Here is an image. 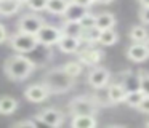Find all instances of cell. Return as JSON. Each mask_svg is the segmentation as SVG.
<instances>
[{
  "instance_id": "cell-1",
  "label": "cell",
  "mask_w": 149,
  "mask_h": 128,
  "mask_svg": "<svg viewBox=\"0 0 149 128\" xmlns=\"http://www.w3.org/2000/svg\"><path fill=\"white\" fill-rule=\"evenodd\" d=\"M34 69H36L34 61H31L24 54H18V53L10 56L5 63V74H7L8 79L15 80V82L26 80L34 72Z\"/></svg>"
},
{
  "instance_id": "cell-2",
  "label": "cell",
  "mask_w": 149,
  "mask_h": 128,
  "mask_svg": "<svg viewBox=\"0 0 149 128\" xmlns=\"http://www.w3.org/2000/svg\"><path fill=\"white\" fill-rule=\"evenodd\" d=\"M43 83L47 85V88L50 90V93H66L75 85V79H72L71 75L64 72L61 67H55L50 69L45 75Z\"/></svg>"
},
{
  "instance_id": "cell-3",
  "label": "cell",
  "mask_w": 149,
  "mask_h": 128,
  "mask_svg": "<svg viewBox=\"0 0 149 128\" xmlns=\"http://www.w3.org/2000/svg\"><path fill=\"white\" fill-rule=\"evenodd\" d=\"M98 106L100 102L91 96H75L69 101V114L74 115H96L98 114Z\"/></svg>"
},
{
  "instance_id": "cell-4",
  "label": "cell",
  "mask_w": 149,
  "mask_h": 128,
  "mask_svg": "<svg viewBox=\"0 0 149 128\" xmlns=\"http://www.w3.org/2000/svg\"><path fill=\"white\" fill-rule=\"evenodd\" d=\"M10 45L15 51H18V54H24L34 51L39 47L36 35H29V34H23V32H15L10 37Z\"/></svg>"
},
{
  "instance_id": "cell-5",
  "label": "cell",
  "mask_w": 149,
  "mask_h": 128,
  "mask_svg": "<svg viewBox=\"0 0 149 128\" xmlns=\"http://www.w3.org/2000/svg\"><path fill=\"white\" fill-rule=\"evenodd\" d=\"M43 24H45V21H43L42 16L36 15V13H27V15L21 16L19 21H18V32L36 35Z\"/></svg>"
},
{
  "instance_id": "cell-6",
  "label": "cell",
  "mask_w": 149,
  "mask_h": 128,
  "mask_svg": "<svg viewBox=\"0 0 149 128\" xmlns=\"http://www.w3.org/2000/svg\"><path fill=\"white\" fill-rule=\"evenodd\" d=\"M63 37V32L59 27L53 24H43L40 27V31L36 34V38L39 42V45H45V47H52V45H56L59 42V38Z\"/></svg>"
},
{
  "instance_id": "cell-7",
  "label": "cell",
  "mask_w": 149,
  "mask_h": 128,
  "mask_svg": "<svg viewBox=\"0 0 149 128\" xmlns=\"http://www.w3.org/2000/svg\"><path fill=\"white\" fill-rule=\"evenodd\" d=\"M111 80V72L103 66H93L88 72V83L90 86L96 90H101L109 83Z\"/></svg>"
},
{
  "instance_id": "cell-8",
  "label": "cell",
  "mask_w": 149,
  "mask_h": 128,
  "mask_svg": "<svg viewBox=\"0 0 149 128\" xmlns=\"http://www.w3.org/2000/svg\"><path fill=\"white\" fill-rule=\"evenodd\" d=\"M52 95L50 93V90L47 88L45 83H32V85H29L26 88V91H24V96H26V99H29L31 102H43L48 96Z\"/></svg>"
},
{
  "instance_id": "cell-9",
  "label": "cell",
  "mask_w": 149,
  "mask_h": 128,
  "mask_svg": "<svg viewBox=\"0 0 149 128\" xmlns=\"http://www.w3.org/2000/svg\"><path fill=\"white\" fill-rule=\"evenodd\" d=\"M36 117L40 118V120H43V122H47V123H50V125H53V127H58V128L61 127L63 122H64V114H63L61 111H58V109H55V107L42 109Z\"/></svg>"
},
{
  "instance_id": "cell-10",
  "label": "cell",
  "mask_w": 149,
  "mask_h": 128,
  "mask_svg": "<svg viewBox=\"0 0 149 128\" xmlns=\"http://www.w3.org/2000/svg\"><path fill=\"white\" fill-rule=\"evenodd\" d=\"M103 59V51L98 48H84L79 51V63L80 64H87V66H98L100 61Z\"/></svg>"
},
{
  "instance_id": "cell-11",
  "label": "cell",
  "mask_w": 149,
  "mask_h": 128,
  "mask_svg": "<svg viewBox=\"0 0 149 128\" xmlns=\"http://www.w3.org/2000/svg\"><path fill=\"white\" fill-rule=\"evenodd\" d=\"M87 13H88L87 8H84V6H80V5H75V3H72V2H69L66 11L63 13V18H64L66 22H79L85 15H87Z\"/></svg>"
},
{
  "instance_id": "cell-12",
  "label": "cell",
  "mask_w": 149,
  "mask_h": 128,
  "mask_svg": "<svg viewBox=\"0 0 149 128\" xmlns=\"http://www.w3.org/2000/svg\"><path fill=\"white\" fill-rule=\"evenodd\" d=\"M127 56H128V59L133 61V63H143V61H146L149 58V53H148V50L144 48L143 43H133V45H130L128 50H127Z\"/></svg>"
},
{
  "instance_id": "cell-13",
  "label": "cell",
  "mask_w": 149,
  "mask_h": 128,
  "mask_svg": "<svg viewBox=\"0 0 149 128\" xmlns=\"http://www.w3.org/2000/svg\"><path fill=\"white\" fill-rule=\"evenodd\" d=\"M114 26H116V16L112 13H100L95 16V29L98 32L114 29Z\"/></svg>"
},
{
  "instance_id": "cell-14",
  "label": "cell",
  "mask_w": 149,
  "mask_h": 128,
  "mask_svg": "<svg viewBox=\"0 0 149 128\" xmlns=\"http://www.w3.org/2000/svg\"><path fill=\"white\" fill-rule=\"evenodd\" d=\"M56 45H58V48L63 51V53L71 54V53H75V51H79V48H80V40H79L77 37L63 35Z\"/></svg>"
},
{
  "instance_id": "cell-15",
  "label": "cell",
  "mask_w": 149,
  "mask_h": 128,
  "mask_svg": "<svg viewBox=\"0 0 149 128\" xmlns=\"http://www.w3.org/2000/svg\"><path fill=\"white\" fill-rule=\"evenodd\" d=\"M125 95H127V91L123 90L122 83H112V85H109V88H107V101H109L111 104L123 102Z\"/></svg>"
},
{
  "instance_id": "cell-16",
  "label": "cell",
  "mask_w": 149,
  "mask_h": 128,
  "mask_svg": "<svg viewBox=\"0 0 149 128\" xmlns=\"http://www.w3.org/2000/svg\"><path fill=\"white\" fill-rule=\"evenodd\" d=\"M98 122L93 115H74L71 120V128H96Z\"/></svg>"
},
{
  "instance_id": "cell-17",
  "label": "cell",
  "mask_w": 149,
  "mask_h": 128,
  "mask_svg": "<svg viewBox=\"0 0 149 128\" xmlns=\"http://www.w3.org/2000/svg\"><path fill=\"white\" fill-rule=\"evenodd\" d=\"M23 3L19 0H0V15L2 16H13L19 11Z\"/></svg>"
},
{
  "instance_id": "cell-18",
  "label": "cell",
  "mask_w": 149,
  "mask_h": 128,
  "mask_svg": "<svg viewBox=\"0 0 149 128\" xmlns=\"http://www.w3.org/2000/svg\"><path fill=\"white\" fill-rule=\"evenodd\" d=\"M18 109V99L13 96H0V114L2 115H10Z\"/></svg>"
},
{
  "instance_id": "cell-19",
  "label": "cell",
  "mask_w": 149,
  "mask_h": 128,
  "mask_svg": "<svg viewBox=\"0 0 149 128\" xmlns=\"http://www.w3.org/2000/svg\"><path fill=\"white\" fill-rule=\"evenodd\" d=\"M68 5H69V0H47L45 10L55 16H63Z\"/></svg>"
},
{
  "instance_id": "cell-20",
  "label": "cell",
  "mask_w": 149,
  "mask_h": 128,
  "mask_svg": "<svg viewBox=\"0 0 149 128\" xmlns=\"http://www.w3.org/2000/svg\"><path fill=\"white\" fill-rule=\"evenodd\" d=\"M117 40H119V34H117L114 29H107V31L98 32L96 42L101 45H104V47H111V45L117 43Z\"/></svg>"
},
{
  "instance_id": "cell-21",
  "label": "cell",
  "mask_w": 149,
  "mask_h": 128,
  "mask_svg": "<svg viewBox=\"0 0 149 128\" xmlns=\"http://www.w3.org/2000/svg\"><path fill=\"white\" fill-rule=\"evenodd\" d=\"M122 86L127 93H133V91H139V75L138 74H128L123 79Z\"/></svg>"
},
{
  "instance_id": "cell-22",
  "label": "cell",
  "mask_w": 149,
  "mask_h": 128,
  "mask_svg": "<svg viewBox=\"0 0 149 128\" xmlns=\"http://www.w3.org/2000/svg\"><path fill=\"white\" fill-rule=\"evenodd\" d=\"M148 37V31L143 26H133L132 31H130V38L133 40V43H143Z\"/></svg>"
},
{
  "instance_id": "cell-23",
  "label": "cell",
  "mask_w": 149,
  "mask_h": 128,
  "mask_svg": "<svg viewBox=\"0 0 149 128\" xmlns=\"http://www.w3.org/2000/svg\"><path fill=\"white\" fill-rule=\"evenodd\" d=\"M143 99H144V95H143L141 91H133V93H127V95H125V99H123V102H125L128 107L138 109V106L141 104Z\"/></svg>"
},
{
  "instance_id": "cell-24",
  "label": "cell",
  "mask_w": 149,
  "mask_h": 128,
  "mask_svg": "<svg viewBox=\"0 0 149 128\" xmlns=\"http://www.w3.org/2000/svg\"><path fill=\"white\" fill-rule=\"evenodd\" d=\"M61 69L64 70L68 75H71L72 79H77V77L82 74V64L77 63V61H69V63H66Z\"/></svg>"
},
{
  "instance_id": "cell-25",
  "label": "cell",
  "mask_w": 149,
  "mask_h": 128,
  "mask_svg": "<svg viewBox=\"0 0 149 128\" xmlns=\"http://www.w3.org/2000/svg\"><path fill=\"white\" fill-rule=\"evenodd\" d=\"M63 35H71V37H80L82 27L79 26V22H64V27L61 29Z\"/></svg>"
},
{
  "instance_id": "cell-26",
  "label": "cell",
  "mask_w": 149,
  "mask_h": 128,
  "mask_svg": "<svg viewBox=\"0 0 149 128\" xmlns=\"http://www.w3.org/2000/svg\"><path fill=\"white\" fill-rule=\"evenodd\" d=\"M139 91L144 96H149V72H139Z\"/></svg>"
},
{
  "instance_id": "cell-27",
  "label": "cell",
  "mask_w": 149,
  "mask_h": 128,
  "mask_svg": "<svg viewBox=\"0 0 149 128\" xmlns=\"http://www.w3.org/2000/svg\"><path fill=\"white\" fill-rule=\"evenodd\" d=\"M95 16H96V15H91V13L88 11L87 15H85L84 18L79 21V26L82 27V31H85V29H93L95 27Z\"/></svg>"
},
{
  "instance_id": "cell-28",
  "label": "cell",
  "mask_w": 149,
  "mask_h": 128,
  "mask_svg": "<svg viewBox=\"0 0 149 128\" xmlns=\"http://www.w3.org/2000/svg\"><path fill=\"white\" fill-rule=\"evenodd\" d=\"M26 5L29 6L32 11H43L45 6H47V0H29Z\"/></svg>"
},
{
  "instance_id": "cell-29",
  "label": "cell",
  "mask_w": 149,
  "mask_h": 128,
  "mask_svg": "<svg viewBox=\"0 0 149 128\" xmlns=\"http://www.w3.org/2000/svg\"><path fill=\"white\" fill-rule=\"evenodd\" d=\"M139 19L144 24H149V6H141V10H139Z\"/></svg>"
},
{
  "instance_id": "cell-30",
  "label": "cell",
  "mask_w": 149,
  "mask_h": 128,
  "mask_svg": "<svg viewBox=\"0 0 149 128\" xmlns=\"http://www.w3.org/2000/svg\"><path fill=\"white\" fill-rule=\"evenodd\" d=\"M32 123H34V128H58V127H53V125H50V123H47V122L40 120V118H37V117L32 120Z\"/></svg>"
},
{
  "instance_id": "cell-31",
  "label": "cell",
  "mask_w": 149,
  "mask_h": 128,
  "mask_svg": "<svg viewBox=\"0 0 149 128\" xmlns=\"http://www.w3.org/2000/svg\"><path fill=\"white\" fill-rule=\"evenodd\" d=\"M138 111H141L143 114H149V96H144L141 104L138 106Z\"/></svg>"
},
{
  "instance_id": "cell-32",
  "label": "cell",
  "mask_w": 149,
  "mask_h": 128,
  "mask_svg": "<svg viewBox=\"0 0 149 128\" xmlns=\"http://www.w3.org/2000/svg\"><path fill=\"white\" fill-rule=\"evenodd\" d=\"M13 128H34L32 120H19L13 125Z\"/></svg>"
},
{
  "instance_id": "cell-33",
  "label": "cell",
  "mask_w": 149,
  "mask_h": 128,
  "mask_svg": "<svg viewBox=\"0 0 149 128\" xmlns=\"http://www.w3.org/2000/svg\"><path fill=\"white\" fill-rule=\"evenodd\" d=\"M69 2H72V3H75V5H80V6H84V8H90L91 5L95 3V0H69Z\"/></svg>"
},
{
  "instance_id": "cell-34",
  "label": "cell",
  "mask_w": 149,
  "mask_h": 128,
  "mask_svg": "<svg viewBox=\"0 0 149 128\" xmlns=\"http://www.w3.org/2000/svg\"><path fill=\"white\" fill-rule=\"evenodd\" d=\"M7 40V31H5L3 24H0V43Z\"/></svg>"
},
{
  "instance_id": "cell-35",
  "label": "cell",
  "mask_w": 149,
  "mask_h": 128,
  "mask_svg": "<svg viewBox=\"0 0 149 128\" xmlns=\"http://www.w3.org/2000/svg\"><path fill=\"white\" fill-rule=\"evenodd\" d=\"M138 3L141 6H149V0H138Z\"/></svg>"
},
{
  "instance_id": "cell-36",
  "label": "cell",
  "mask_w": 149,
  "mask_h": 128,
  "mask_svg": "<svg viewBox=\"0 0 149 128\" xmlns=\"http://www.w3.org/2000/svg\"><path fill=\"white\" fill-rule=\"evenodd\" d=\"M143 45H144V48H146V50H148V53H149V37L146 38L144 42H143Z\"/></svg>"
},
{
  "instance_id": "cell-37",
  "label": "cell",
  "mask_w": 149,
  "mask_h": 128,
  "mask_svg": "<svg viewBox=\"0 0 149 128\" xmlns=\"http://www.w3.org/2000/svg\"><path fill=\"white\" fill-rule=\"evenodd\" d=\"M96 3H103V5H106V3H111L112 0H95Z\"/></svg>"
},
{
  "instance_id": "cell-38",
  "label": "cell",
  "mask_w": 149,
  "mask_h": 128,
  "mask_svg": "<svg viewBox=\"0 0 149 128\" xmlns=\"http://www.w3.org/2000/svg\"><path fill=\"white\" fill-rule=\"evenodd\" d=\"M106 128H125V127H122V125H109V127H106Z\"/></svg>"
},
{
  "instance_id": "cell-39",
  "label": "cell",
  "mask_w": 149,
  "mask_h": 128,
  "mask_svg": "<svg viewBox=\"0 0 149 128\" xmlns=\"http://www.w3.org/2000/svg\"><path fill=\"white\" fill-rule=\"evenodd\" d=\"M146 128H149V118L146 120Z\"/></svg>"
},
{
  "instance_id": "cell-40",
  "label": "cell",
  "mask_w": 149,
  "mask_h": 128,
  "mask_svg": "<svg viewBox=\"0 0 149 128\" xmlns=\"http://www.w3.org/2000/svg\"><path fill=\"white\" fill-rule=\"evenodd\" d=\"M19 2H21V3H27L29 0H19Z\"/></svg>"
}]
</instances>
